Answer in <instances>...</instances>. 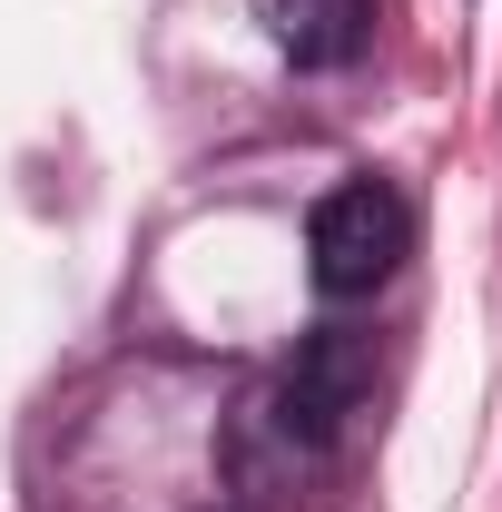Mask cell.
<instances>
[{"instance_id": "6da1fadb", "label": "cell", "mask_w": 502, "mask_h": 512, "mask_svg": "<svg viewBox=\"0 0 502 512\" xmlns=\"http://www.w3.org/2000/svg\"><path fill=\"white\" fill-rule=\"evenodd\" d=\"M414 247V217L384 178H345V188L315 197V227H306V266L325 296H375L384 276L404 266Z\"/></svg>"}, {"instance_id": "7a4b0ae2", "label": "cell", "mask_w": 502, "mask_h": 512, "mask_svg": "<svg viewBox=\"0 0 502 512\" xmlns=\"http://www.w3.org/2000/svg\"><path fill=\"white\" fill-rule=\"evenodd\" d=\"M365 384H375V355H365L355 335H315V345H296V365L266 384V404H276V424L325 463L335 434H345V414L365 404Z\"/></svg>"}, {"instance_id": "3957f363", "label": "cell", "mask_w": 502, "mask_h": 512, "mask_svg": "<svg viewBox=\"0 0 502 512\" xmlns=\"http://www.w3.org/2000/svg\"><path fill=\"white\" fill-rule=\"evenodd\" d=\"M256 20H266V40H276L296 69H335V60L365 50L375 0H256Z\"/></svg>"}]
</instances>
